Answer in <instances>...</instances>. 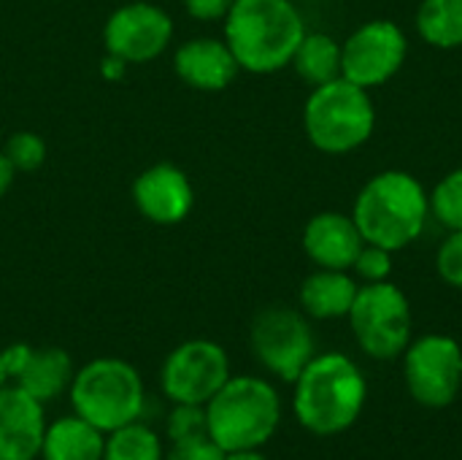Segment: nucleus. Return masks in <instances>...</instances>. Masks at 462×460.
Instances as JSON below:
<instances>
[{
  "instance_id": "6",
  "label": "nucleus",
  "mask_w": 462,
  "mask_h": 460,
  "mask_svg": "<svg viewBox=\"0 0 462 460\" xmlns=\"http://www.w3.org/2000/svg\"><path fill=\"white\" fill-rule=\"evenodd\" d=\"M68 396L73 412L103 434L141 420L146 404V390L138 369L122 358L89 361L73 374Z\"/></svg>"
},
{
  "instance_id": "9",
  "label": "nucleus",
  "mask_w": 462,
  "mask_h": 460,
  "mask_svg": "<svg viewBox=\"0 0 462 460\" xmlns=\"http://www.w3.org/2000/svg\"><path fill=\"white\" fill-rule=\"evenodd\" d=\"M403 374L417 404L444 409L460 396L462 347L452 336L425 333L403 350Z\"/></svg>"
},
{
  "instance_id": "34",
  "label": "nucleus",
  "mask_w": 462,
  "mask_h": 460,
  "mask_svg": "<svg viewBox=\"0 0 462 460\" xmlns=\"http://www.w3.org/2000/svg\"><path fill=\"white\" fill-rule=\"evenodd\" d=\"M8 385V374H5V369H3V358H0V388H5Z\"/></svg>"
},
{
  "instance_id": "17",
  "label": "nucleus",
  "mask_w": 462,
  "mask_h": 460,
  "mask_svg": "<svg viewBox=\"0 0 462 460\" xmlns=\"http://www.w3.org/2000/svg\"><path fill=\"white\" fill-rule=\"evenodd\" d=\"M360 282L352 271L317 268L300 285V309L311 320H341L357 298Z\"/></svg>"
},
{
  "instance_id": "19",
  "label": "nucleus",
  "mask_w": 462,
  "mask_h": 460,
  "mask_svg": "<svg viewBox=\"0 0 462 460\" xmlns=\"http://www.w3.org/2000/svg\"><path fill=\"white\" fill-rule=\"evenodd\" d=\"M73 374H76L73 361H70V355L65 350H60V347H32L30 361L24 363V369L19 371L14 385H19L32 399L46 404V401L62 396L70 388Z\"/></svg>"
},
{
  "instance_id": "13",
  "label": "nucleus",
  "mask_w": 462,
  "mask_h": 460,
  "mask_svg": "<svg viewBox=\"0 0 462 460\" xmlns=\"http://www.w3.org/2000/svg\"><path fill=\"white\" fill-rule=\"evenodd\" d=\"M133 203L154 225H179L195 206V187L179 165L157 163L135 176Z\"/></svg>"
},
{
  "instance_id": "21",
  "label": "nucleus",
  "mask_w": 462,
  "mask_h": 460,
  "mask_svg": "<svg viewBox=\"0 0 462 460\" xmlns=\"http://www.w3.org/2000/svg\"><path fill=\"white\" fill-rule=\"evenodd\" d=\"M417 33L433 49L462 46V0H422L417 8Z\"/></svg>"
},
{
  "instance_id": "8",
  "label": "nucleus",
  "mask_w": 462,
  "mask_h": 460,
  "mask_svg": "<svg viewBox=\"0 0 462 460\" xmlns=\"http://www.w3.org/2000/svg\"><path fill=\"white\" fill-rule=\"evenodd\" d=\"M249 344L254 358L279 380L295 382L317 355L309 317L290 306H268L252 320Z\"/></svg>"
},
{
  "instance_id": "2",
  "label": "nucleus",
  "mask_w": 462,
  "mask_h": 460,
  "mask_svg": "<svg viewBox=\"0 0 462 460\" xmlns=\"http://www.w3.org/2000/svg\"><path fill=\"white\" fill-rule=\"evenodd\" d=\"M292 385L295 418L317 437L349 431L363 415L368 399V385L360 366L344 352L314 355Z\"/></svg>"
},
{
  "instance_id": "27",
  "label": "nucleus",
  "mask_w": 462,
  "mask_h": 460,
  "mask_svg": "<svg viewBox=\"0 0 462 460\" xmlns=\"http://www.w3.org/2000/svg\"><path fill=\"white\" fill-rule=\"evenodd\" d=\"M436 271L449 287L462 290V230H449L441 241L436 252Z\"/></svg>"
},
{
  "instance_id": "3",
  "label": "nucleus",
  "mask_w": 462,
  "mask_h": 460,
  "mask_svg": "<svg viewBox=\"0 0 462 460\" xmlns=\"http://www.w3.org/2000/svg\"><path fill=\"white\" fill-rule=\"evenodd\" d=\"M352 220L365 244L401 252L422 236L430 220V198L414 174L382 171L357 192Z\"/></svg>"
},
{
  "instance_id": "4",
  "label": "nucleus",
  "mask_w": 462,
  "mask_h": 460,
  "mask_svg": "<svg viewBox=\"0 0 462 460\" xmlns=\"http://www.w3.org/2000/svg\"><path fill=\"white\" fill-rule=\"evenodd\" d=\"M208 437L225 453L260 450L282 423V399L260 377H230L206 404Z\"/></svg>"
},
{
  "instance_id": "33",
  "label": "nucleus",
  "mask_w": 462,
  "mask_h": 460,
  "mask_svg": "<svg viewBox=\"0 0 462 460\" xmlns=\"http://www.w3.org/2000/svg\"><path fill=\"white\" fill-rule=\"evenodd\" d=\"M225 460H271V458H265L260 450H244V453H227V458Z\"/></svg>"
},
{
  "instance_id": "28",
  "label": "nucleus",
  "mask_w": 462,
  "mask_h": 460,
  "mask_svg": "<svg viewBox=\"0 0 462 460\" xmlns=\"http://www.w3.org/2000/svg\"><path fill=\"white\" fill-rule=\"evenodd\" d=\"M227 453L208 437H192V439H181L173 442V447L168 450V455L162 460H225Z\"/></svg>"
},
{
  "instance_id": "20",
  "label": "nucleus",
  "mask_w": 462,
  "mask_h": 460,
  "mask_svg": "<svg viewBox=\"0 0 462 460\" xmlns=\"http://www.w3.org/2000/svg\"><path fill=\"white\" fill-rule=\"evenodd\" d=\"M290 65L309 87L328 84L341 76V43L328 33L306 30Z\"/></svg>"
},
{
  "instance_id": "31",
  "label": "nucleus",
  "mask_w": 462,
  "mask_h": 460,
  "mask_svg": "<svg viewBox=\"0 0 462 460\" xmlns=\"http://www.w3.org/2000/svg\"><path fill=\"white\" fill-rule=\"evenodd\" d=\"M127 68H130V65H127L122 57H114V54H108V52H106V57L100 60V73H103V79H108V81L125 79Z\"/></svg>"
},
{
  "instance_id": "22",
  "label": "nucleus",
  "mask_w": 462,
  "mask_h": 460,
  "mask_svg": "<svg viewBox=\"0 0 462 460\" xmlns=\"http://www.w3.org/2000/svg\"><path fill=\"white\" fill-rule=\"evenodd\" d=\"M162 442L154 428L141 420L127 423L111 434H106L103 460H162Z\"/></svg>"
},
{
  "instance_id": "5",
  "label": "nucleus",
  "mask_w": 462,
  "mask_h": 460,
  "mask_svg": "<svg viewBox=\"0 0 462 460\" xmlns=\"http://www.w3.org/2000/svg\"><path fill=\"white\" fill-rule=\"evenodd\" d=\"M303 130L322 155H349L376 130V106L371 89L338 76L311 87L303 106Z\"/></svg>"
},
{
  "instance_id": "15",
  "label": "nucleus",
  "mask_w": 462,
  "mask_h": 460,
  "mask_svg": "<svg viewBox=\"0 0 462 460\" xmlns=\"http://www.w3.org/2000/svg\"><path fill=\"white\" fill-rule=\"evenodd\" d=\"M300 244H303L306 258L317 268L352 271V263L365 241H363L352 214L319 211L306 222Z\"/></svg>"
},
{
  "instance_id": "29",
  "label": "nucleus",
  "mask_w": 462,
  "mask_h": 460,
  "mask_svg": "<svg viewBox=\"0 0 462 460\" xmlns=\"http://www.w3.org/2000/svg\"><path fill=\"white\" fill-rule=\"evenodd\" d=\"M233 0H184V11L198 22H225Z\"/></svg>"
},
{
  "instance_id": "26",
  "label": "nucleus",
  "mask_w": 462,
  "mask_h": 460,
  "mask_svg": "<svg viewBox=\"0 0 462 460\" xmlns=\"http://www.w3.org/2000/svg\"><path fill=\"white\" fill-rule=\"evenodd\" d=\"M352 274L360 279V285L365 282H387L393 274V252L376 244H363V249L357 252L355 263H352Z\"/></svg>"
},
{
  "instance_id": "12",
  "label": "nucleus",
  "mask_w": 462,
  "mask_h": 460,
  "mask_svg": "<svg viewBox=\"0 0 462 460\" xmlns=\"http://www.w3.org/2000/svg\"><path fill=\"white\" fill-rule=\"evenodd\" d=\"M171 41H173L171 14L146 0L119 5L103 27L106 52L122 57L127 65H143L157 60L171 46Z\"/></svg>"
},
{
  "instance_id": "14",
  "label": "nucleus",
  "mask_w": 462,
  "mask_h": 460,
  "mask_svg": "<svg viewBox=\"0 0 462 460\" xmlns=\"http://www.w3.org/2000/svg\"><path fill=\"white\" fill-rule=\"evenodd\" d=\"M43 434V404L19 385L0 388V460H35Z\"/></svg>"
},
{
  "instance_id": "11",
  "label": "nucleus",
  "mask_w": 462,
  "mask_h": 460,
  "mask_svg": "<svg viewBox=\"0 0 462 460\" xmlns=\"http://www.w3.org/2000/svg\"><path fill=\"white\" fill-rule=\"evenodd\" d=\"M230 377V358L222 344L211 339H189L165 358L160 385L173 404L206 407Z\"/></svg>"
},
{
  "instance_id": "7",
  "label": "nucleus",
  "mask_w": 462,
  "mask_h": 460,
  "mask_svg": "<svg viewBox=\"0 0 462 460\" xmlns=\"http://www.w3.org/2000/svg\"><path fill=\"white\" fill-rule=\"evenodd\" d=\"M360 350L376 361H395L411 342V304L387 282H365L346 314Z\"/></svg>"
},
{
  "instance_id": "24",
  "label": "nucleus",
  "mask_w": 462,
  "mask_h": 460,
  "mask_svg": "<svg viewBox=\"0 0 462 460\" xmlns=\"http://www.w3.org/2000/svg\"><path fill=\"white\" fill-rule=\"evenodd\" d=\"M8 163L14 165L16 174H32L43 165L46 160V144L38 133H30V130H22V133H14L5 146H3Z\"/></svg>"
},
{
  "instance_id": "30",
  "label": "nucleus",
  "mask_w": 462,
  "mask_h": 460,
  "mask_svg": "<svg viewBox=\"0 0 462 460\" xmlns=\"http://www.w3.org/2000/svg\"><path fill=\"white\" fill-rule=\"evenodd\" d=\"M30 352L32 347L30 344H8L5 350H0V358H3V369L8 374V382H14L19 377V371L24 369V363L30 361Z\"/></svg>"
},
{
  "instance_id": "10",
  "label": "nucleus",
  "mask_w": 462,
  "mask_h": 460,
  "mask_svg": "<svg viewBox=\"0 0 462 460\" xmlns=\"http://www.w3.org/2000/svg\"><path fill=\"white\" fill-rule=\"evenodd\" d=\"M409 57V38L393 19L363 22L341 43V76L376 89L395 79Z\"/></svg>"
},
{
  "instance_id": "16",
  "label": "nucleus",
  "mask_w": 462,
  "mask_h": 460,
  "mask_svg": "<svg viewBox=\"0 0 462 460\" xmlns=\"http://www.w3.org/2000/svg\"><path fill=\"white\" fill-rule=\"evenodd\" d=\"M176 76L200 92H222L238 76V60L233 57L225 38H189L173 54Z\"/></svg>"
},
{
  "instance_id": "1",
  "label": "nucleus",
  "mask_w": 462,
  "mask_h": 460,
  "mask_svg": "<svg viewBox=\"0 0 462 460\" xmlns=\"http://www.w3.org/2000/svg\"><path fill=\"white\" fill-rule=\"evenodd\" d=\"M303 35L306 22L292 0H233L222 38L241 70L268 76L292 62Z\"/></svg>"
},
{
  "instance_id": "18",
  "label": "nucleus",
  "mask_w": 462,
  "mask_h": 460,
  "mask_svg": "<svg viewBox=\"0 0 462 460\" xmlns=\"http://www.w3.org/2000/svg\"><path fill=\"white\" fill-rule=\"evenodd\" d=\"M106 434L79 418L76 412L46 426L43 434V460H103Z\"/></svg>"
},
{
  "instance_id": "23",
  "label": "nucleus",
  "mask_w": 462,
  "mask_h": 460,
  "mask_svg": "<svg viewBox=\"0 0 462 460\" xmlns=\"http://www.w3.org/2000/svg\"><path fill=\"white\" fill-rule=\"evenodd\" d=\"M430 217L447 230H462V168L449 171L430 192Z\"/></svg>"
},
{
  "instance_id": "25",
  "label": "nucleus",
  "mask_w": 462,
  "mask_h": 460,
  "mask_svg": "<svg viewBox=\"0 0 462 460\" xmlns=\"http://www.w3.org/2000/svg\"><path fill=\"white\" fill-rule=\"evenodd\" d=\"M165 431H168L171 442H181V439H192V437L208 434L206 407L203 404H173V409L168 415V428Z\"/></svg>"
},
{
  "instance_id": "32",
  "label": "nucleus",
  "mask_w": 462,
  "mask_h": 460,
  "mask_svg": "<svg viewBox=\"0 0 462 460\" xmlns=\"http://www.w3.org/2000/svg\"><path fill=\"white\" fill-rule=\"evenodd\" d=\"M14 176H16V171H14V165L8 163L5 152L0 149V198H3L5 192H8V187H11Z\"/></svg>"
}]
</instances>
